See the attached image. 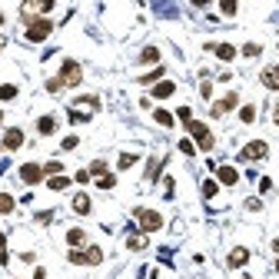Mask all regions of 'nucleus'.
Masks as SVG:
<instances>
[{
    "instance_id": "obj_1",
    "label": "nucleus",
    "mask_w": 279,
    "mask_h": 279,
    "mask_svg": "<svg viewBox=\"0 0 279 279\" xmlns=\"http://www.w3.org/2000/svg\"><path fill=\"white\" fill-rule=\"evenodd\" d=\"M50 10H54V0H23L20 3V20L30 23V20H37V17L50 13Z\"/></svg>"
},
{
    "instance_id": "obj_2",
    "label": "nucleus",
    "mask_w": 279,
    "mask_h": 279,
    "mask_svg": "<svg viewBox=\"0 0 279 279\" xmlns=\"http://www.w3.org/2000/svg\"><path fill=\"white\" fill-rule=\"evenodd\" d=\"M50 30H54V23H50V17H37V20H30L27 23V40L30 44H44L47 37H50Z\"/></svg>"
},
{
    "instance_id": "obj_3",
    "label": "nucleus",
    "mask_w": 279,
    "mask_h": 279,
    "mask_svg": "<svg viewBox=\"0 0 279 279\" xmlns=\"http://www.w3.org/2000/svg\"><path fill=\"white\" fill-rule=\"evenodd\" d=\"M186 130H190L193 140L200 143V150H206V153H210L213 143H216V140H213V133H210V126H206V123H200V120H190V123H186Z\"/></svg>"
},
{
    "instance_id": "obj_4",
    "label": "nucleus",
    "mask_w": 279,
    "mask_h": 279,
    "mask_svg": "<svg viewBox=\"0 0 279 279\" xmlns=\"http://www.w3.org/2000/svg\"><path fill=\"white\" fill-rule=\"evenodd\" d=\"M136 213V220H140V229H143V233H157L160 226H163V216H160L157 210H143V206H140V210H133Z\"/></svg>"
},
{
    "instance_id": "obj_5",
    "label": "nucleus",
    "mask_w": 279,
    "mask_h": 279,
    "mask_svg": "<svg viewBox=\"0 0 279 279\" xmlns=\"http://www.w3.org/2000/svg\"><path fill=\"white\" fill-rule=\"evenodd\" d=\"M60 80H63V87H77L80 80H83V70H80L77 60H63V67H60Z\"/></svg>"
},
{
    "instance_id": "obj_6",
    "label": "nucleus",
    "mask_w": 279,
    "mask_h": 279,
    "mask_svg": "<svg viewBox=\"0 0 279 279\" xmlns=\"http://www.w3.org/2000/svg\"><path fill=\"white\" fill-rule=\"evenodd\" d=\"M266 153H269V143H266V140H253V143L243 146L239 160H266Z\"/></svg>"
},
{
    "instance_id": "obj_7",
    "label": "nucleus",
    "mask_w": 279,
    "mask_h": 279,
    "mask_svg": "<svg viewBox=\"0 0 279 279\" xmlns=\"http://www.w3.org/2000/svg\"><path fill=\"white\" fill-rule=\"evenodd\" d=\"M44 176H47V173H44V167H40V163H23V167H20V179L27 183V186H37Z\"/></svg>"
},
{
    "instance_id": "obj_8",
    "label": "nucleus",
    "mask_w": 279,
    "mask_h": 279,
    "mask_svg": "<svg viewBox=\"0 0 279 279\" xmlns=\"http://www.w3.org/2000/svg\"><path fill=\"white\" fill-rule=\"evenodd\" d=\"M236 103H239V97H236V93H226L223 100H216V103H213V116H223V113L236 110Z\"/></svg>"
},
{
    "instance_id": "obj_9",
    "label": "nucleus",
    "mask_w": 279,
    "mask_h": 279,
    "mask_svg": "<svg viewBox=\"0 0 279 279\" xmlns=\"http://www.w3.org/2000/svg\"><path fill=\"white\" fill-rule=\"evenodd\" d=\"M259 80H263V87H266V90H279V63L266 67L263 73H259Z\"/></svg>"
},
{
    "instance_id": "obj_10",
    "label": "nucleus",
    "mask_w": 279,
    "mask_h": 279,
    "mask_svg": "<svg viewBox=\"0 0 279 279\" xmlns=\"http://www.w3.org/2000/svg\"><path fill=\"white\" fill-rule=\"evenodd\" d=\"M23 146V130H7L3 133V150H20Z\"/></svg>"
},
{
    "instance_id": "obj_11",
    "label": "nucleus",
    "mask_w": 279,
    "mask_h": 279,
    "mask_svg": "<svg viewBox=\"0 0 279 279\" xmlns=\"http://www.w3.org/2000/svg\"><path fill=\"white\" fill-rule=\"evenodd\" d=\"M216 176H220V183H223V186H236V183H239L236 167H220V169H216Z\"/></svg>"
},
{
    "instance_id": "obj_12",
    "label": "nucleus",
    "mask_w": 279,
    "mask_h": 279,
    "mask_svg": "<svg viewBox=\"0 0 279 279\" xmlns=\"http://www.w3.org/2000/svg\"><path fill=\"white\" fill-rule=\"evenodd\" d=\"M206 50H213L220 60H233V56H236V47L233 44H206Z\"/></svg>"
},
{
    "instance_id": "obj_13",
    "label": "nucleus",
    "mask_w": 279,
    "mask_h": 279,
    "mask_svg": "<svg viewBox=\"0 0 279 279\" xmlns=\"http://www.w3.org/2000/svg\"><path fill=\"white\" fill-rule=\"evenodd\" d=\"M173 93H176V83H173V80H160L157 87H153V97H157V100H167Z\"/></svg>"
},
{
    "instance_id": "obj_14",
    "label": "nucleus",
    "mask_w": 279,
    "mask_h": 279,
    "mask_svg": "<svg viewBox=\"0 0 279 279\" xmlns=\"http://www.w3.org/2000/svg\"><path fill=\"white\" fill-rule=\"evenodd\" d=\"M246 263H249V249H246V246H236L233 253H229V266H246Z\"/></svg>"
},
{
    "instance_id": "obj_15",
    "label": "nucleus",
    "mask_w": 279,
    "mask_h": 279,
    "mask_svg": "<svg viewBox=\"0 0 279 279\" xmlns=\"http://www.w3.org/2000/svg\"><path fill=\"white\" fill-rule=\"evenodd\" d=\"M37 133L40 136L56 133V116H40V120H37Z\"/></svg>"
},
{
    "instance_id": "obj_16",
    "label": "nucleus",
    "mask_w": 279,
    "mask_h": 279,
    "mask_svg": "<svg viewBox=\"0 0 279 279\" xmlns=\"http://www.w3.org/2000/svg\"><path fill=\"white\" fill-rule=\"evenodd\" d=\"M73 213H80V216L90 213V196L87 193H77V196H73Z\"/></svg>"
},
{
    "instance_id": "obj_17",
    "label": "nucleus",
    "mask_w": 279,
    "mask_h": 279,
    "mask_svg": "<svg viewBox=\"0 0 279 279\" xmlns=\"http://www.w3.org/2000/svg\"><path fill=\"white\" fill-rule=\"evenodd\" d=\"M47 186H50L54 193H60V190H67V186H70V176L56 173V176H50V179H47Z\"/></svg>"
},
{
    "instance_id": "obj_18",
    "label": "nucleus",
    "mask_w": 279,
    "mask_h": 279,
    "mask_svg": "<svg viewBox=\"0 0 279 279\" xmlns=\"http://www.w3.org/2000/svg\"><path fill=\"white\" fill-rule=\"evenodd\" d=\"M103 263V249L100 246H90L87 249V266H100Z\"/></svg>"
},
{
    "instance_id": "obj_19",
    "label": "nucleus",
    "mask_w": 279,
    "mask_h": 279,
    "mask_svg": "<svg viewBox=\"0 0 279 279\" xmlns=\"http://www.w3.org/2000/svg\"><path fill=\"white\" fill-rule=\"evenodd\" d=\"M67 243L73 246V249H77V246H83V243H87V233H83V229H70V233H67Z\"/></svg>"
},
{
    "instance_id": "obj_20",
    "label": "nucleus",
    "mask_w": 279,
    "mask_h": 279,
    "mask_svg": "<svg viewBox=\"0 0 279 279\" xmlns=\"http://www.w3.org/2000/svg\"><path fill=\"white\" fill-rule=\"evenodd\" d=\"M126 246H130V249H143V246H146V236L143 233H130V236H126Z\"/></svg>"
},
{
    "instance_id": "obj_21",
    "label": "nucleus",
    "mask_w": 279,
    "mask_h": 279,
    "mask_svg": "<svg viewBox=\"0 0 279 279\" xmlns=\"http://www.w3.org/2000/svg\"><path fill=\"white\" fill-rule=\"evenodd\" d=\"M97 186H100V190H113V186H116V176H113V173H103V176H97Z\"/></svg>"
},
{
    "instance_id": "obj_22",
    "label": "nucleus",
    "mask_w": 279,
    "mask_h": 279,
    "mask_svg": "<svg viewBox=\"0 0 279 279\" xmlns=\"http://www.w3.org/2000/svg\"><path fill=\"white\" fill-rule=\"evenodd\" d=\"M216 190H220V183H216V179H203V196H206V200H213Z\"/></svg>"
},
{
    "instance_id": "obj_23",
    "label": "nucleus",
    "mask_w": 279,
    "mask_h": 279,
    "mask_svg": "<svg viewBox=\"0 0 279 279\" xmlns=\"http://www.w3.org/2000/svg\"><path fill=\"white\" fill-rule=\"evenodd\" d=\"M140 60H143V63H157V60H160V50H157V47H146L143 54H140Z\"/></svg>"
},
{
    "instance_id": "obj_24",
    "label": "nucleus",
    "mask_w": 279,
    "mask_h": 279,
    "mask_svg": "<svg viewBox=\"0 0 279 279\" xmlns=\"http://www.w3.org/2000/svg\"><path fill=\"white\" fill-rule=\"evenodd\" d=\"M239 120H243V123H253V120H256V107H253V103H246L243 110H239Z\"/></svg>"
},
{
    "instance_id": "obj_25",
    "label": "nucleus",
    "mask_w": 279,
    "mask_h": 279,
    "mask_svg": "<svg viewBox=\"0 0 279 279\" xmlns=\"http://www.w3.org/2000/svg\"><path fill=\"white\" fill-rule=\"evenodd\" d=\"M7 213H13V196L0 193V216H7Z\"/></svg>"
},
{
    "instance_id": "obj_26",
    "label": "nucleus",
    "mask_w": 279,
    "mask_h": 279,
    "mask_svg": "<svg viewBox=\"0 0 279 279\" xmlns=\"http://www.w3.org/2000/svg\"><path fill=\"white\" fill-rule=\"evenodd\" d=\"M153 120H157L160 126H173V113H167V110H157V113H153Z\"/></svg>"
},
{
    "instance_id": "obj_27",
    "label": "nucleus",
    "mask_w": 279,
    "mask_h": 279,
    "mask_svg": "<svg viewBox=\"0 0 279 279\" xmlns=\"http://www.w3.org/2000/svg\"><path fill=\"white\" fill-rule=\"evenodd\" d=\"M17 97V87L13 83H0V100H13Z\"/></svg>"
},
{
    "instance_id": "obj_28",
    "label": "nucleus",
    "mask_w": 279,
    "mask_h": 279,
    "mask_svg": "<svg viewBox=\"0 0 279 279\" xmlns=\"http://www.w3.org/2000/svg\"><path fill=\"white\" fill-rule=\"evenodd\" d=\"M70 263H73V266H87V253H80V249H70Z\"/></svg>"
},
{
    "instance_id": "obj_29",
    "label": "nucleus",
    "mask_w": 279,
    "mask_h": 279,
    "mask_svg": "<svg viewBox=\"0 0 279 279\" xmlns=\"http://www.w3.org/2000/svg\"><path fill=\"white\" fill-rule=\"evenodd\" d=\"M136 160H140V157H136V153H123L116 167H120V169H130V167H133V163H136Z\"/></svg>"
},
{
    "instance_id": "obj_30",
    "label": "nucleus",
    "mask_w": 279,
    "mask_h": 279,
    "mask_svg": "<svg viewBox=\"0 0 279 279\" xmlns=\"http://www.w3.org/2000/svg\"><path fill=\"white\" fill-rule=\"evenodd\" d=\"M103 173H107V163H103V160H93V163H90V176H103Z\"/></svg>"
},
{
    "instance_id": "obj_31",
    "label": "nucleus",
    "mask_w": 279,
    "mask_h": 279,
    "mask_svg": "<svg viewBox=\"0 0 279 279\" xmlns=\"http://www.w3.org/2000/svg\"><path fill=\"white\" fill-rule=\"evenodd\" d=\"M10 263V256H7V236L0 233V266H7Z\"/></svg>"
},
{
    "instance_id": "obj_32",
    "label": "nucleus",
    "mask_w": 279,
    "mask_h": 279,
    "mask_svg": "<svg viewBox=\"0 0 279 279\" xmlns=\"http://www.w3.org/2000/svg\"><path fill=\"white\" fill-rule=\"evenodd\" d=\"M163 77V67H157V70H150L146 77H140V83H157V80Z\"/></svg>"
},
{
    "instance_id": "obj_33",
    "label": "nucleus",
    "mask_w": 279,
    "mask_h": 279,
    "mask_svg": "<svg viewBox=\"0 0 279 279\" xmlns=\"http://www.w3.org/2000/svg\"><path fill=\"white\" fill-rule=\"evenodd\" d=\"M220 7H223V13H226V17H233L239 3H236V0H220Z\"/></svg>"
},
{
    "instance_id": "obj_34",
    "label": "nucleus",
    "mask_w": 279,
    "mask_h": 279,
    "mask_svg": "<svg viewBox=\"0 0 279 279\" xmlns=\"http://www.w3.org/2000/svg\"><path fill=\"white\" fill-rule=\"evenodd\" d=\"M60 169H63V167H60V160H50V163L44 167V173H47V176H56Z\"/></svg>"
},
{
    "instance_id": "obj_35",
    "label": "nucleus",
    "mask_w": 279,
    "mask_h": 279,
    "mask_svg": "<svg viewBox=\"0 0 279 279\" xmlns=\"http://www.w3.org/2000/svg\"><path fill=\"white\" fill-rule=\"evenodd\" d=\"M179 153H183V157H193V153H196V146H193L190 140H179Z\"/></svg>"
},
{
    "instance_id": "obj_36",
    "label": "nucleus",
    "mask_w": 279,
    "mask_h": 279,
    "mask_svg": "<svg viewBox=\"0 0 279 279\" xmlns=\"http://www.w3.org/2000/svg\"><path fill=\"white\" fill-rule=\"evenodd\" d=\"M259 54H263V47H259V44H246L243 47V56H259Z\"/></svg>"
},
{
    "instance_id": "obj_37",
    "label": "nucleus",
    "mask_w": 279,
    "mask_h": 279,
    "mask_svg": "<svg viewBox=\"0 0 279 279\" xmlns=\"http://www.w3.org/2000/svg\"><path fill=\"white\" fill-rule=\"evenodd\" d=\"M47 90H50V93H60V90H63V80H60V77L47 80Z\"/></svg>"
},
{
    "instance_id": "obj_38",
    "label": "nucleus",
    "mask_w": 279,
    "mask_h": 279,
    "mask_svg": "<svg viewBox=\"0 0 279 279\" xmlns=\"http://www.w3.org/2000/svg\"><path fill=\"white\" fill-rule=\"evenodd\" d=\"M176 116H179L183 123H190V120H193V110H190V107H179V110H176Z\"/></svg>"
},
{
    "instance_id": "obj_39",
    "label": "nucleus",
    "mask_w": 279,
    "mask_h": 279,
    "mask_svg": "<svg viewBox=\"0 0 279 279\" xmlns=\"http://www.w3.org/2000/svg\"><path fill=\"white\" fill-rule=\"evenodd\" d=\"M246 210L256 213V210H263V203H259V200H246Z\"/></svg>"
},
{
    "instance_id": "obj_40",
    "label": "nucleus",
    "mask_w": 279,
    "mask_h": 279,
    "mask_svg": "<svg viewBox=\"0 0 279 279\" xmlns=\"http://www.w3.org/2000/svg\"><path fill=\"white\" fill-rule=\"evenodd\" d=\"M200 93H203V97H210V93H213V83H210V80H203V87H200Z\"/></svg>"
},
{
    "instance_id": "obj_41",
    "label": "nucleus",
    "mask_w": 279,
    "mask_h": 279,
    "mask_svg": "<svg viewBox=\"0 0 279 279\" xmlns=\"http://www.w3.org/2000/svg\"><path fill=\"white\" fill-rule=\"evenodd\" d=\"M77 143H80L77 136H67V140H63V150H73V146H77Z\"/></svg>"
},
{
    "instance_id": "obj_42",
    "label": "nucleus",
    "mask_w": 279,
    "mask_h": 279,
    "mask_svg": "<svg viewBox=\"0 0 279 279\" xmlns=\"http://www.w3.org/2000/svg\"><path fill=\"white\" fill-rule=\"evenodd\" d=\"M73 179H77V183H87V179H90V169H80V173H77Z\"/></svg>"
},
{
    "instance_id": "obj_43",
    "label": "nucleus",
    "mask_w": 279,
    "mask_h": 279,
    "mask_svg": "<svg viewBox=\"0 0 279 279\" xmlns=\"http://www.w3.org/2000/svg\"><path fill=\"white\" fill-rule=\"evenodd\" d=\"M213 0H193V7H210Z\"/></svg>"
},
{
    "instance_id": "obj_44",
    "label": "nucleus",
    "mask_w": 279,
    "mask_h": 279,
    "mask_svg": "<svg viewBox=\"0 0 279 279\" xmlns=\"http://www.w3.org/2000/svg\"><path fill=\"white\" fill-rule=\"evenodd\" d=\"M273 120H276V126H279V103H276V113H273Z\"/></svg>"
},
{
    "instance_id": "obj_45",
    "label": "nucleus",
    "mask_w": 279,
    "mask_h": 279,
    "mask_svg": "<svg viewBox=\"0 0 279 279\" xmlns=\"http://www.w3.org/2000/svg\"><path fill=\"white\" fill-rule=\"evenodd\" d=\"M273 249H276V253H279V239H273Z\"/></svg>"
},
{
    "instance_id": "obj_46",
    "label": "nucleus",
    "mask_w": 279,
    "mask_h": 279,
    "mask_svg": "<svg viewBox=\"0 0 279 279\" xmlns=\"http://www.w3.org/2000/svg\"><path fill=\"white\" fill-rule=\"evenodd\" d=\"M0 27H3V13H0Z\"/></svg>"
},
{
    "instance_id": "obj_47",
    "label": "nucleus",
    "mask_w": 279,
    "mask_h": 279,
    "mask_svg": "<svg viewBox=\"0 0 279 279\" xmlns=\"http://www.w3.org/2000/svg\"><path fill=\"white\" fill-rule=\"evenodd\" d=\"M0 120H3V110H0Z\"/></svg>"
},
{
    "instance_id": "obj_48",
    "label": "nucleus",
    "mask_w": 279,
    "mask_h": 279,
    "mask_svg": "<svg viewBox=\"0 0 279 279\" xmlns=\"http://www.w3.org/2000/svg\"><path fill=\"white\" fill-rule=\"evenodd\" d=\"M276 273H279V263H276Z\"/></svg>"
},
{
    "instance_id": "obj_49",
    "label": "nucleus",
    "mask_w": 279,
    "mask_h": 279,
    "mask_svg": "<svg viewBox=\"0 0 279 279\" xmlns=\"http://www.w3.org/2000/svg\"><path fill=\"white\" fill-rule=\"evenodd\" d=\"M243 279H249V276H243Z\"/></svg>"
}]
</instances>
